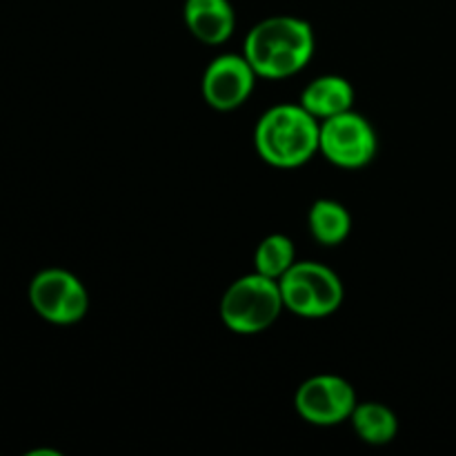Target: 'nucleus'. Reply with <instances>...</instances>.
Here are the masks:
<instances>
[{
	"label": "nucleus",
	"mask_w": 456,
	"mask_h": 456,
	"mask_svg": "<svg viewBox=\"0 0 456 456\" xmlns=\"http://www.w3.org/2000/svg\"><path fill=\"white\" fill-rule=\"evenodd\" d=\"M307 227L316 243L325 248H337L350 236L352 216L346 205L338 200L319 199L307 214Z\"/></svg>",
	"instance_id": "11"
},
{
	"label": "nucleus",
	"mask_w": 456,
	"mask_h": 456,
	"mask_svg": "<svg viewBox=\"0 0 456 456\" xmlns=\"http://www.w3.org/2000/svg\"><path fill=\"white\" fill-rule=\"evenodd\" d=\"M356 436L368 445H387L396 439L399 432V419L387 405L377 401L356 403L350 417Z\"/></svg>",
	"instance_id": "12"
},
{
	"label": "nucleus",
	"mask_w": 456,
	"mask_h": 456,
	"mask_svg": "<svg viewBox=\"0 0 456 456\" xmlns=\"http://www.w3.org/2000/svg\"><path fill=\"white\" fill-rule=\"evenodd\" d=\"M354 98L356 94L350 80L337 74H325L305 85L298 102L321 123L343 111L354 110Z\"/></svg>",
	"instance_id": "10"
},
{
	"label": "nucleus",
	"mask_w": 456,
	"mask_h": 456,
	"mask_svg": "<svg viewBox=\"0 0 456 456\" xmlns=\"http://www.w3.org/2000/svg\"><path fill=\"white\" fill-rule=\"evenodd\" d=\"M314 29L297 16H270L245 36L243 56L258 78L283 80L305 69L314 56Z\"/></svg>",
	"instance_id": "1"
},
{
	"label": "nucleus",
	"mask_w": 456,
	"mask_h": 456,
	"mask_svg": "<svg viewBox=\"0 0 456 456\" xmlns=\"http://www.w3.org/2000/svg\"><path fill=\"white\" fill-rule=\"evenodd\" d=\"M285 310L301 319H328L346 298L343 281L332 267L316 261H297L279 279Z\"/></svg>",
	"instance_id": "4"
},
{
	"label": "nucleus",
	"mask_w": 456,
	"mask_h": 456,
	"mask_svg": "<svg viewBox=\"0 0 456 456\" xmlns=\"http://www.w3.org/2000/svg\"><path fill=\"white\" fill-rule=\"evenodd\" d=\"M256 78V71L243 53H221L205 67L200 94L212 110L234 111L249 101Z\"/></svg>",
	"instance_id": "8"
},
{
	"label": "nucleus",
	"mask_w": 456,
	"mask_h": 456,
	"mask_svg": "<svg viewBox=\"0 0 456 456\" xmlns=\"http://www.w3.org/2000/svg\"><path fill=\"white\" fill-rule=\"evenodd\" d=\"M379 151L377 129L359 111L350 110L321 120L319 154L341 169H361Z\"/></svg>",
	"instance_id": "5"
},
{
	"label": "nucleus",
	"mask_w": 456,
	"mask_h": 456,
	"mask_svg": "<svg viewBox=\"0 0 456 456\" xmlns=\"http://www.w3.org/2000/svg\"><path fill=\"white\" fill-rule=\"evenodd\" d=\"M356 390L338 374H316L303 381L294 395V410L310 426L332 428L350 421L354 412Z\"/></svg>",
	"instance_id": "7"
},
{
	"label": "nucleus",
	"mask_w": 456,
	"mask_h": 456,
	"mask_svg": "<svg viewBox=\"0 0 456 456\" xmlns=\"http://www.w3.org/2000/svg\"><path fill=\"white\" fill-rule=\"evenodd\" d=\"M183 20L190 34L205 45H223L236 29V13L230 0H185Z\"/></svg>",
	"instance_id": "9"
},
{
	"label": "nucleus",
	"mask_w": 456,
	"mask_h": 456,
	"mask_svg": "<svg viewBox=\"0 0 456 456\" xmlns=\"http://www.w3.org/2000/svg\"><path fill=\"white\" fill-rule=\"evenodd\" d=\"M283 310L285 305L279 281L252 272V274L239 276L225 289L218 314L230 332L240 334V337H254V334L270 330L283 314Z\"/></svg>",
	"instance_id": "3"
},
{
	"label": "nucleus",
	"mask_w": 456,
	"mask_h": 456,
	"mask_svg": "<svg viewBox=\"0 0 456 456\" xmlns=\"http://www.w3.org/2000/svg\"><path fill=\"white\" fill-rule=\"evenodd\" d=\"M29 303L47 323L74 325L87 316L89 292L76 274L61 267H49L31 279Z\"/></svg>",
	"instance_id": "6"
},
{
	"label": "nucleus",
	"mask_w": 456,
	"mask_h": 456,
	"mask_svg": "<svg viewBox=\"0 0 456 456\" xmlns=\"http://www.w3.org/2000/svg\"><path fill=\"white\" fill-rule=\"evenodd\" d=\"M297 263V249L289 236L270 234L258 243L254 252V272L279 281Z\"/></svg>",
	"instance_id": "13"
},
{
	"label": "nucleus",
	"mask_w": 456,
	"mask_h": 456,
	"mask_svg": "<svg viewBox=\"0 0 456 456\" xmlns=\"http://www.w3.org/2000/svg\"><path fill=\"white\" fill-rule=\"evenodd\" d=\"M321 123L301 102H281L263 111L254 127L258 159L276 169H297L319 154Z\"/></svg>",
	"instance_id": "2"
}]
</instances>
